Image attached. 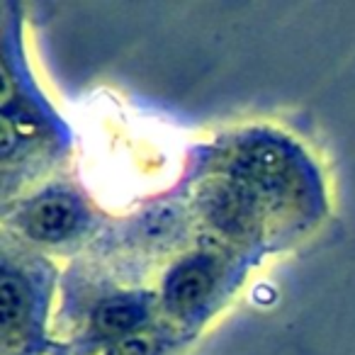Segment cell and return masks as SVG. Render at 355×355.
<instances>
[{"mask_svg":"<svg viewBox=\"0 0 355 355\" xmlns=\"http://www.w3.org/2000/svg\"><path fill=\"white\" fill-rule=\"evenodd\" d=\"M76 205L69 198H44L27 212V229L37 239H61L76 227Z\"/></svg>","mask_w":355,"mask_h":355,"instance_id":"1","label":"cell"},{"mask_svg":"<svg viewBox=\"0 0 355 355\" xmlns=\"http://www.w3.org/2000/svg\"><path fill=\"white\" fill-rule=\"evenodd\" d=\"M239 168L243 175L258 183H270L287 168V151L275 141H256L246 146L239 156Z\"/></svg>","mask_w":355,"mask_h":355,"instance_id":"2","label":"cell"},{"mask_svg":"<svg viewBox=\"0 0 355 355\" xmlns=\"http://www.w3.org/2000/svg\"><path fill=\"white\" fill-rule=\"evenodd\" d=\"M209 285H212V280H209L207 270L198 266L180 268L168 282V302L180 311L193 309L207 297Z\"/></svg>","mask_w":355,"mask_h":355,"instance_id":"3","label":"cell"},{"mask_svg":"<svg viewBox=\"0 0 355 355\" xmlns=\"http://www.w3.org/2000/svg\"><path fill=\"white\" fill-rule=\"evenodd\" d=\"M27 306H30V300H27L25 282L17 275L3 272V277H0V329H3V338H8L12 331L20 329L27 316Z\"/></svg>","mask_w":355,"mask_h":355,"instance_id":"4","label":"cell"},{"mask_svg":"<svg viewBox=\"0 0 355 355\" xmlns=\"http://www.w3.org/2000/svg\"><path fill=\"white\" fill-rule=\"evenodd\" d=\"M212 217L227 229H241L248 222L246 193L234 183H217L209 193Z\"/></svg>","mask_w":355,"mask_h":355,"instance_id":"5","label":"cell"},{"mask_svg":"<svg viewBox=\"0 0 355 355\" xmlns=\"http://www.w3.org/2000/svg\"><path fill=\"white\" fill-rule=\"evenodd\" d=\"M141 319V309L132 302H107L98 309L95 314V324L103 334L114 336V334H122V331H129L139 324Z\"/></svg>","mask_w":355,"mask_h":355,"instance_id":"6","label":"cell"},{"mask_svg":"<svg viewBox=\"0 0 355 355\" xmlns=\"http://www.w3.org/2000/svg\"><path fill=\"white\" fill-rule=\"evenodd\" d=\"M156 350V338L146 331H139V334H129L114 345L112 355H153Z\"/></svg>","mask_w":355,"mask_h":355,"instance_id":"7","label":"cell"},{"mask_svg":"<svg viewBox=\"0 0 355 355\" xmlns=\"http://www.w3.org/2000/svg\"><path fill=\"white\" fill-rule=\"evenodd\" d=\"M17 137H20V134H17L10 114H6V117L0 119V148H3V156H10V151L17 144Z\"/></svg>","mask_w":355,"mask_h":355,"instance_id":"8","label":"cell"},{"mask_svg":"<svg viewBox=\"0 0 355 355\" xmlns=\"http://www.w3.org/2000/svg\"><path fill=\"white\" fill-rule=\"evenodd\" d=\"M12 95H15V83H12V73L10 69H8L6 61H0V105L3 107H8L12 100Z\"/></svg>","mask_w":355,"mask_h":355,"instance_id":"9","label":"cell"}]
</instances>
